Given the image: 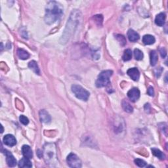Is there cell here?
Segmentation results:
<instances>
[{"label":"cell","instance_id":"obj_1","mask_svg":"<svg viewBox=\"0 0 168 168\" xmlns=\"http://www.w3.org/2000/svg\"><path fill=\"white\" fill-rule=\"evenodd\" d=\"M81 17V12L78 10H73L71 16H70L69 19L68 20L66 28L64 30L61 39V43L62 44H66L68 41H69L70 38L73 35L77 26H78Z\"/></svg>","mask_w":168,"mask_h":168},{"label":"cell","instance_id":"obj_2","mask_svg":"<svg viewBox=\"0 0 168 168\" xmlns=\"http://www.w3.org/2000/svg\"><path fill=\"white\" fill-rule=\"evenodd\" d=\"M63 15V7L61 4L55 1H49L46 8L45 21L47 24H52L61 18Z\"/></svg>","mask_w":168,"mask_h":168},{"label":"cell","instance_id":"obj_3","mask_svg":"<svg viewBox=\"0 0 168 168\" xmlns=\"http://www.w3.org/2000/svg\"><path fill=\"white\" fill-rule=\"evenodd\" d=\"M44 159L47 165L51 167H57L59 164L56 145L55 143H46L44 146Z\"/></svg>","mask_w":168,"mask_h":168},{"label":"cell","instance_id":"obj_4","mask_svg":"<svg viewBox=\"0 0 168 168\" xmlns=\"http://www.w3.org/2000/svg\"><path fill=\"white\" fill-rule=\"evenodd\" d=\"M113 72L112 71H102L99 75V77L96 81V86L97 87H102L110 84V77L112 76Z\"/></svg>","mask_w":168,"mask_h":168},{"label":"cell","instance_id":"obj_5","mask_svg":"<svg viewBox=\"0 0 168 168\" xmlns=\"http://www.w3.org/2000/svg\"><path fill=\"white\" fill-rule=\"evenodd\" d=\"M72 91L74 93L77 99L82 101H87L89 97V93L85 89L84 87L78 86V85H73L72 86Z\"/></svg>","mask_w":168,"mask_h":168},{"label":"cell","instance_id":"obj_6","mask_svg":"<svg viewBox=\"0 0 168 168\" xmlns=\"http://www.w3.org/2000/svg\"><path fill=\"white\" fill-rule=\"evenodd\" d=\"M67 164L69 167L80 168L82 167V161L74 153H71L67 157Z\"/></svg>","mask_w":168,"mask_h":168},{"label":"cell","instance_id":"obj_7","mask_svg":"<svg viewBox=\"0 0 168 168\" xmlns=\"http://www.w3.org/2000/svg\"><path fill=\"white\" fill-rule=\"evenodd\" d=\"M4 153L6 154V162L7 163V164L9 167H15L17 165V160L15 158V157L13 156L11 152L8 150H5Z\"/></svg>","mask_w":168,"mask_h":168},{"label":"cell","instance_id":"obj_8","mask_svg":"<svg viewBox=\"0 0 168 168\" xmlns=\"http://www.w3.org/2000/svg\"><path fill=\"white\" fill-rule=\"evenodd\" d=\"M127 96L132 102H136L140 97V91L137 88H133L127 93Z\"/></svg>","mask_w":168,"mask_h":168},{"label":"cell","instance_id":"obj_9","mask_svg":"<svg viewBox=\"0 0 168 168\" xmlns=\"http://www.w3.org/2000/svg\"><path fill=\"white\" fill-rule=\"evenodd\" d=\"M3 142L7 146L13 147L17 144V140L13 135L8 134L3 137Z\"/></svg>","mask_w":168,"mask_h":168},{"label":"cell","instance_id":"obj_10","mask_svg":"<svg viewBox=\"0 0 168 168\" xmlns=\"http://www.w3.org/2000/svg\"><path fill=\"white\" fill-rule=\"evenodd\" d=\"M39 118L41 122L44 124H49L51 121V116L45 110H41L39 111Z\"/></svg>","mask_w":168,"mask_h":168},{"label":"cell","instance_id":"obj_11","mask_svg":"<svg viewBox=\"0 0 168 168\" xmlns=\"http://www.w3.org/2000/svg\"><path fill=\"white\" fill-rule=\"evenodd\" d=\"M127 74L134 81H138L140 77V72L137 68H132L127 71Z\"/></svg>","mask_w":168,"mask_h":168},{"label":"cell","instance_id":"obj_12","mask_svg":"<svg viewBox=\"0 0 168 168\" xmlns=\"http://www.w3.org/2000/svg\"><path fill=\"white\" fill-rule=\"evenodd\" d=\"M22 152L23 156L27 158L31 159L33 157V152H32L31 148L28 145H24L22 147Z\"/></svg>","mask_w":168,"mask_h":168},{"label":"cell","instance_id":"obj_13","mask_svg":"<svg viewBox=\"0 0 168 168\" xmlns=\"http://www.w3.org/2000/svg\"><path fill=\"white\" fill-rule=\"evenodd\" d=\"M165 21V14L164 12H160L155 19V23L158 26H164Z\"/></svg>","mask_w":168,"mask_h":168},{"label":"cell","instance_id":"obj_14","mask_svg":"<svg viewBox=\"0 0 168 168\" xmlns=\"http://www.w3.org/2000/svg\"><path fill=\"white\" fill-rule=\"evenodd\" d=\"M127 37H128L129 41L131 42L137 41L139 39V35L132 29H129L127 32Z\"/></svg>","mask_w":168,"mask_h":168},{"label":"cell","instance_id":"obj_15","mask_svg":"<svg viewBox=\"0 0 168 168\" xmlns=\"http://www.w3.org/2000/svg\"><path fill=\"white\" fill-rule=\"evenodd\" d=\"M32 164L30 159L24 157L19 161V167H32Z\"/></svg>","mask_w":168,"mask_h":168},{"label":"cell","instance_id":"obj_16","mask_svg":"<svg viewBox=\"0 0 168 168\" xmlns=\"http://www.w3.org/2000/svg\"><path fill=\"white\" fill-rule=\"evenodd\" d=\"M155 41H156V39L152 35H145L142 37V42L145 45H152L154 44Z\"/></svg>","mask_w":168,"mask_h":168},{"label":"cell","instance_id":"obj_17","mask_svg":"<svg viewBox=\"0 0 168 168\" xmlns=\"http://www.w3.org/2000/svg\"><path fill=\"white\" fill-rule=\"evenodd\" d=\"M17 55L19 58L22 60H26L30 57V54L23 49H19L17 50Z\"/></svg>","mask_w":168,"mask_h":168},{"label":"cell","instance_id":"obj_18","mask_svg":"<svg viewBox=\"0 0 168 168\" xmlns=\"http://www.w3.org/2000/svg\"><path fill=\"white\" fill-rule=\"evenodd\" d=\"M122 108L124 110L125 112H127V113H132L133 111V108L131 106V105L129 104L128 101L124 100L122 101Z\"/></svg>","mask_w":168,"mask_h":168},{"label":"cell","instance_id":"obj_19","mask_svg":"<svg viewBox=\"0 0 168 168\" xmlns=\"http://www.w3.org/2000/svg\"><path fill=\"white\" fill-rule=\"evenodd\" d=\"M150 64L152 66H155L158 60V57L156 51H152L150 54Z\"/></svg>","mask_w":168,"mask_h":168},{"label":"cell","instance_id":"obj_20","mask_svg":"<svg viewBox=\"0 0 168 168\" xmlns=\"http://www.w3.org/2000/svg\"><path fill=\"white\" fill-rule=\"evenodd\" d=\"M28 67L31 70H32V71H33L36 74H38V75L40 74V71H39V66L36 61H32L30 62L28 64Z\"/></svg>","mask_w":168,"mask_h":168},{"label":"cell","instance_id":"obj_21","mask_svg":"<svg viewBox=\"0 0 168 168\" xmlns=\"http://www.w3.org/2000/svg\"><path fill=\"white\" fill-rule=\"evenodd\" d=\"M152 154H154L156 157L158 158L159 159H160V160H164L165 159V154L162 151H160L159 149H152Z\"/></svg>","mask_w":168,"mask_h":168},{"label":"cell","instance_id":"obj_22","mask_svg":"<svg viewBox=\"0 0 168 168\" xmlns=\"http://www.w3.org/2000/svg\"><path fill=\"white\" fill-rule=\"evenodd\" d=\"M132 58V52L130 49H126L124 51V55L122 56V59L124 61H130Z\"/></svg>","mask_w":168,"mask_h":168},{"label":"cell","instance_id":"obj_23","mask_svg":"<svg viewBox=\"0 0 168 168\" xmlns=\"http://www.w3.org/2000/svg\"><path fill=\"white\" fill-rule=\"evenodd\" d=\"M134 56L135 59L137 60V61H141L143 59V53L139 49H135L134 50Z\"/></svg>","mask_w":168,"mask_h":168},{"label":"cell","instance_id":"obj_24","mask_svg":"<svg viewBox=\"0 0 168 168\" xmlns=\"http://www.w3.org/2000/svg\"><path fill=\"white\" fill-rule=\"evenodd\" d=\"M93 19L96 23L99 25V26H101L102 23V21H103V17L101 15H97L93 17Z\"/></svg>","mask_w":168,"mask_h":168},{"label":"cell","instance_id":"obj_25","mask_svg":"<svg viewBox=\"0 0 168 168\" xmlns=\"http://www.w3.org/2000/svg\"><path fill=\"white\" fill-rule=\"evenodd\" d=\"M116 39L118 40V41L120 42V44H121V46H124L125 44H126V39H125V37L122 36V35H116Z\"/></svg>","mask_w":168,"mask_h":168},{"label":"cell","instance_id":"obj_26","mask_svg":"<svg viewBox=\"0 0 168 168\" xmlns=\"http://www.w3.org/2000/svg\"><path fill=\"white\" fill-rule=\"evenodd\" d=\"M135 163L137 166H139L140 167H143L147 165V162L141 159H135Z\"/></svg>","mask_w":168,"mask_h":168},{"label":"cell","instance_id":"obj_27","mask_svg":"<svg viewBox=\"0 0 168 168\" xmlns=\"http://www.w3.org/2000/svg\"><path fill=\"white\" fill-rule=\"evenodd\" d=\"M19 120H20V122H21L23 125H26L28 124L29 120L28 119L27 117L24 116V115H21V116L19 118Z\"/></svg>","mask_w":168,"mask_h":168},{"label":"cell","instance_id":"obj_28","mask_svg":"<svg viewBox=\"0 0 168 168\" xmlns=\"http://www.w3.org/2000/svg\"><path fill=\"white\" fill-rule=\"evenodd\" d=\"M160 55H161V57H162V58H165V57H166L167 52H166V50H165L164 47H162V48L160 49Z\"/></svg>","mask_w":168,"mask_h":168},{"label":"cell","instance_id":"obj_29","mask_svg":"<svg viewBox=\"0 0 168 168\" xmlns=\"http://www.w3.org/2000/svg\"><path fill=\"white\" fill-rule=\"evenodd\" d=\"M162 72V68H159L156 69V71H155V75H156V77H159L160 76H161Z\"/></svg>","mask_w":168,"mask_h":168},{"label":"cell","instance_id":"obj_30","mask_svg":"<svg viewBox=\"0 0 168 168\" xmlns=\"http://www.w3.org/2000/svg\"><path fill=\"white\" fill-rule=\"evenodd\" d=\"M148 94H149L150 96H154V88H153L152 87H149V89H148Z\"/></svg>","mask_w":168,"mask_h":168},{"label":"cell","instance_id":"obj_31","mask_svg":"<svg viewBox=\"0 0 168 168\" xmlns=\"http://www.w3.org/2000/svg\"><path fill=\"white\" fill-rule=\"evenodd\" d=\"M144 110H146L147 112V110H148V111H149V110H150V106L149 104H145Z\"/></svg>","mask_w":168,"mask_h":168},{"label":"cell","instance_id":"obj_32","mask_svg":"<svg viewBox=\"0 0 168 168\" xmlns=\"http://www.w3.org/2000/svg\"><path fill=\"white\" fill-rule=\"evenodd\" d=\"M1 133L3 132V126H2V125H1Z\"/></svg>","mask_w":168,"mask_h":168}]
</instances>
